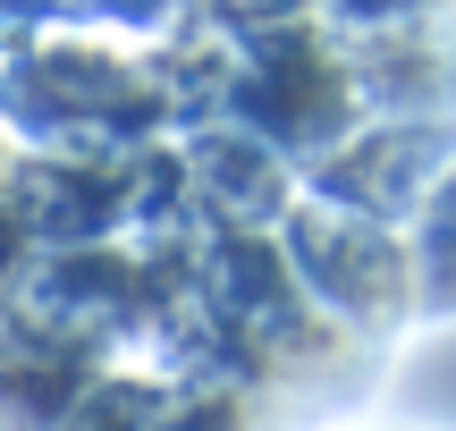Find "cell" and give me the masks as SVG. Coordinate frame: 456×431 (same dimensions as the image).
<instances>
[{"mask_svg":"<svg viewBox=\"0 0 456 431\" xmlns=\"http://www.w3.org/2000/svg\"><path fill=\"white\" fill-rule=\"evenodd\" d=\"M288 246H305L296 263H305L313 297H330L346 321H397L414 305V254L389 237V220L355 212V203H313L305 220L288 229Z\"/></svg>","mask_w":456,"mask_h":431,"instance_id":"obj_1","label":"cell"},{"mask_svg":"<svg viewBox=\"0 0 456 431\" xmlns=\"http://www.w3.org/2000/svg\"><path fill=\"white\" fill-rule=\"evenodd\" d=\"M414 305L423 313H456V161L414 212Z\"/></svg>","mask_w":456,"mask_h":431,"instance_id":"obj_2","label":"cell"}]
</instances>
